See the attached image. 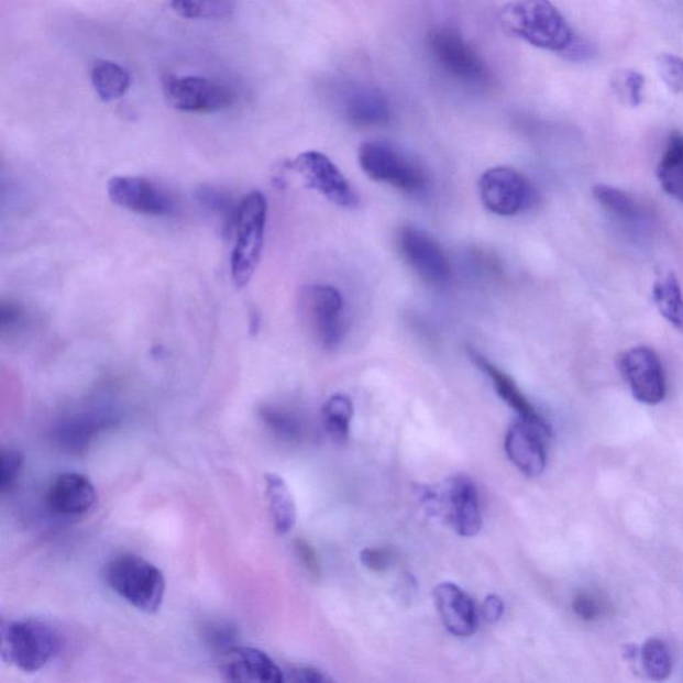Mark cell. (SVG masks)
<instances>
[{"label": "cell", "instance_id": "cell-27", "mask_svg": "<svg viewBox=\"0 0 683 683\" xmlns=\"http://www.w3.org/2000/svg\"><path fill=\"white\" fill-rule=\"evenodd\" d=\"M353 414V403L343 394H335L324 404L322 411L323 426L331 440L338 443L348 441Z\"/></svg>", "mask_w": 683, "mask_h": 683}, {"label": "cell", "instance_id": "cell-18", "mask_svg": "<svg viewBox=\"0 0 683 683\" xmlns=\"http://www.w3.org/2000/svg\"><path fill=\"white\" fill-rule=\"evenodd\" d=\"M97 491L91 481L78 473L60 474L49 485L46 504L59 517H79L97 504Z\"/></svg>", "mask_w": 683, "mask_h": 683}, {"label": "cell", "instance_id": "cell-41", "mask_svg": "<svg viewBox=\"0 0 683 683\" xmlns=\"http://www.w3.org/2000/svg\"><path fill=\"white\" fill-rule=\"evenodd\" d=\"M22 316L23 312L19 305L3 300L2 306H0V326H2L3 333L5 330L12 328V326L19 323Z\"/></svg>", "mask_w": 683, "mask_h": 683}, {"label": "cell", "instance_id": "cell-1", "mask_svg": "<svg viewBox=\"0 0 683 683\" xmlns=\"http://www.w3.org/2000/svg\"><path fill=\"white\" fill-rule=\"evenodd\" d=\"M506 31L537 48L573 56L581 43L551 0H514L500 14Z\"/></svg>", "mask_w": 683, "mask_h": 683}, {"label": "cell", "instance_id": "cell-13", "mask_svg": "<svg viewBox=\"0 0 683 683\" xmlns=\"http://www.w3.org/2000/svg\"><path fill=\"white\" fill-rule=\"evenodd\" d=\"M619 372L638 403L658 405L665 399V373L654 350L638 346L626 351L619 359Z\"/></svg>", "mask_w": 683, "mask_h": 683}, {"label": "cell", "instance_id": "cell-26", "mask_svg": "<svg viewBox=\"0 0 683 683\" xmlns=\"http://www.w3.org/2000/svg\"><path fill=\"white\" fill-rule=\"evenodd\" d=\"M235 0H170L175 14L199 21H222L233 16Z\"/></svg>", "mask_w": 683, "mask_h": 683}, {"label": "cell", "instance_id": "cell-21", "mask_svg": "<svg viewBox=\"0 0 683 683\" xmlns=\"http://www.w3.org/2000/svg\"><path fill=\"white\" fill-rule=\"evenodd\" d=\"M265 482L274 530L279 536H286L297 522L296 499L293 497L290 487L279 475L267 474Z\"/></svg>", "mask_w": 683, "mask_h": 683}, {"label": "cell", "instance_id": "cell-3", "mask_svg": "<svg viewBox=\"0 0 683 683\" xmlns=\"http://www.w3.org/2000/svg\"><path fill=\"white\" fill-rule=\"evenodd\" d=\"M267 223V200L261 191L250 192L238 207L235 246L231 254V279L238 288L249 285L260 265Z\"/></svg>", "mask_w": 683, "mask_h": 683}, {"label": "cell", "instance_id": "cell-19", "mask_svg": "<svg viewBox=\"0 0 683 683\" xmlns=\"http://www.w3.org/2000/svg\"><path fill=\"white\" fill-rule=\"evenodd\" d=\"M434 601L442 624L451 635L460 638H469L477 631V609L470 595L460 586L444 582L434 591Z\"/></svg>", "mask_w": 683, "mask_h": 683}, {"label": "cell", "instance_id": "cell-34", "mask_svg": "<svg viewBox=\"0 0 683 683\" xmlns=\"http://www.w3.org/2000/svg\"><path fill=\"white\" fill-rule=\"evenodd\" d=\"M658 73L670 91L683 93V59L673 54H662L657 59Z\"/></svg>", "mask_w": 683, "mask_h": 683}, {"label": "cell", "instance_id": "cell-11", "mask_svg": "<svg viewBox=\"0 0 683 683\" xmlns=\"http://www.w3.org/2000/svg\"><path fill=\"white\" fill-rule=\"evenodd\" d=\"M400 255L426 284L443 286L451 278V266L441 244L423 230L404 228L399 231Z\"/></svg>", "mask_w": 683, "mask_h": 683}, {"label": "cell", "instance_id": "cell-6", "mask_svg": "<svg viewBox=\"0 0 683 683\" xmlns=\"http://www.w3.org/2000/svg\"><path fill=\"white\" fill-rule=\"evenodd\" d=\"M428 47L434 64L451 79L473 89L491 85L492 74L484 59L455 30H436L429 36Z\"/></svg>", "mask_w": 683, "mask_h": 683}, {"label": "cell", "instance_id": "cell-5", "mask_svg": "<svg viewBox=\"0 0 683 683\" xmlns=\"http://www.w3.org/2000/svg\"><path fill=\"white\" fill-rule=\"evenodd\" d=\"M359 158L362 170L368 178L384 181L410 196H418L428 189V175L423 168L392 143H363Z\"/></svg>", "mask_w": 683, "mask_h": 683}, {"label": "cell", "instance_id": "cell-31", "mask_svg": "<svg viewBox=\"0 0 683 683\" xmlns=\"http://www.w3.org/2000/svg\"><path fill=\"white\" fill-rule=\"evenodd\" d=\"M197 199L206 210H209L212 214L221 218V221L224 222L225 228L235 224L238 207H240V203L235 205L233 199L225 196L224 192L214 189V187L202 186L199 187L197 191Z\"/></svg>", "mask_w": 683, "mask_h": 683}, {"label": "cell", "instance_id": "cell-2", "mask_svg": "<svg viewBox=\"0 0 683 683\" xmlns=\"http://www.w3.org/2000/svg\"><path fill=\"white\" fill-rule=\"evenodd\" d=\"M104 580L112 592L144 613L158 612L165 599V575L140 555L114 558L104 569Z\"/></svg>", "mask_w": 683, "mask_h": 683}, {"label": "cell", "instance_id": "cell-36", "mask_svg": "<svg viewBox=\"0 0 683 683\" xmlns=\"http://www.w3.org/2000/svg\"><path fill=\"white\" fill-rule=\"evenodd\" d=\"M394 555L390 549L386 548H367L361 551L362 565L372 572H385L392 566Z\"/></svg>", "mask_w": 683, "mask_h": 683}, {"label": "cell", "instance_id": "cell-28", "mask_svg": "<svg viewBox=\"0 0 683 683\" xmlns=\"http://www.w3.org/2000/svg\"><path fill=\"white\" fill-rule=\"evenodd\" d=\"M104 426L106 422L99 417L80 416L66 419L56 429V432H58V440L62 447L67 450L78 451L84 450L92 436L99 429H103Z\"/></svg>", "mask_w": 683, "mask_h": 683}, {"label": "cell", "instance_id": "cell-16", "mask_svg": "<svg viewBox=\"0 0 683 683\" xmlns=\"http://www.w3.org/2000/svg\"><path fill=\"white\" fill-rule=\"evenodd\" d=\"M219 670L228 682L282 683L284 672L265 651L233 647L221 653Z\"/></svg>", "mask_w": 683, "mask_h": 683}, {"label": "cell", "instance_id": "cell-9", "mask_svg": "<svg viewBox=\"0 0 683 683\" xmlns=\"http://www.w3.org/2000/svg\"><path fill=\"white\" fill-rule=\"evenodd\" d=\"M441 494H428L432 507L442 509L451 528L462 537L477 536L482 529L478 488L467 475H455L444 482Z\"/></svg>", "mask_w": 683, "mask_h": 683}, {"label": "cell", "instance_id": "cell-10", "mask_svg": "<svg viewBox=\"0 0 683 683\" xmlns=\"http://www.w3.org/2000/svg\"><path fill=\"white\" fill-rule=\"evenodd\" d=\"M290 167L302 177L310 189L321 194L331 203L343 207V209H353L359 205V196L328 155L306 152L299 154L290 163Z\"/></svg>", "mask_w": 683, "mask_h": 683}, {"label": "cell", "instance_id": "cell-37", "mask_svg": "<svg viewBox=\"0 0 683 683\" xmlns=\"http://www.w3.org/2000/svg\"><path fill=\"white\" fill-rule=\"evenodd\" d=\"M294 548H296L299 560L302 562L307 572H309L311 576H315V579H319L322 574V568L316 549L312 548L305 538H297V540L294 541Z\"/></svg>", "mask_w": 683, "mask_h": 683}, {"label": "cell", "instance_id": "cell-4", "mask_svg": "<svg viewBox=\"0 0 683 683\" xmlns=\"http://www.w3.org/2000/svg\"><path fill=\"white\" fill-rule=\"evenodd\" d=\"M59 648L58 632L42 620L22 619L3 626V661L23 672H40L58 653Z\"/></svg>", "mask_w": 683, "mask_h": 683}, {"label": "cell", "instance_id": "cell-12", "mask_svg": "<svg viewBox=\"0 0 683 683\" xmlns=\"http://www.w3.org/2000/svg\"><path fill=\"white\" fill-rule=\"evenodd\" d=\"M163 93L170 108L184 112H217L234 103L229 87L200 77H170L163 81Z\"/></svg>", "mask_w": 683, "mask_h": 683}, {"label": "cell", "instance_id": "cell-40", "mask_svg": "<svg viewBox=\"0 0 683 683\" xmlns=\"http://www.w3.org/2000/svg\"><path fill=\"white\" fill-rule=\"evenodd\" d=\"M481 612L487 623H498V620L503 618L505 612L503 599H500L498 595H488V597L485 598L484 604H482Z\"/></svg>", "mask_w": 683, "mask_h": 683}, {"label": "cell", "instance_id": "cell-38", "mask_svg": "<svg viewBox=\"0 0 683 683\" xmlns=\"http://www.w3.org/2000/svg\"><path fill=\"white\" fill-rule=\"evenodd\" d=\"M236 635L234 628H230L228 625L214 626L209 631V642L219 650V653L235 647Z\"/></svg>", "mask_w": 683, "mask_h": 683}, {"label": "cell", "instance_id": "cell-8", "mask_svg": "<svg viewBox=\"0 0 683 683\" xmlns=\"http://www.w3.org/2000/svg\"><path fill=\"white\" fill-rule=\"evenodd\" d=\"M482 203L500 217H514L535 203L536 191L522 174L510 167H495L480 180Z\"/></svg>", "mask_w": 683, "mask_h": 683}, {"label": "cell", "instance_id": "cell-29", "mask_svg": "<svg viewBox=\"0 0 683 683\" xmlns=\"http://www.w3.org/2000/svg\"><path fill=\"white\" fill-rule=\"evenodd\" d=\"M261 418L280 440L291 443L302 440L304 426L291 411L277 406H265L261 409Z\"/></svg>", "mask_w": 683, "mask_h": 683}, {"label": "cell", "instance_id": "cell-7", "mask_svg": "<svg viewBox=\"0 0 683 683\" xmlns=\"http://www.w3.org/2000/svg\"><path fill=\"white\" fill-rule=\"evenodd\" d=\"M299 309L307 328L324 350H335L343 341V298L337 288L323 285L304 287Z\"/></svg>", "mask_w": 683, "mask_h": 683}, {"label": "cell", "instance_id": "cell-35", "mask_svg": "<svg viewBox=\"0 0 683 683\" xmlns=\"http://www.w3.org/2000/svg\"><path fill=\"white\" fill-rule=\"evenodd\" d=\"M573 610L581 619L595 620L603 616L605 605L603 599L592 593H580L573 599Z\"/></svg>", "mask_w": 683, "mask_h": 683}, {"label": "cell", "instance_id": "cell-39", "mask_svg": "<svg viewBox=\"0 0 683 683\" xmlns=\"http://www.w3.org/2000/svg\"><path fill=\"white\" fill-rule=\"evenodd\" d=\"M288 681L299 683H324L330 682L328 675L316 668H294L288 672Z\"/></svg>", "mask_w": 683, "mask_h": 683}, {"label": "cell", "instance_id": "cell-25", "mask_svg": "<svg viewBox=\"0 0 683 683\" xmlns=\"http://www.w3.org/2000/svg\"><path fill=\"white\" fill-rule=\"evenodd\" d=\"M594 197L620 221L631 225L643 222L642 207L628 192L617 187L597 185L594 187Z\"/></svg>", "mask_w": 683, "mask_h": 683}, {"label": "cell", "instance_id": "cell-22", "mask_svg": "<svg viewBox=\"0 0 683 683\" xmlns=\"http://www.w3.org/2000/svg\"><path fill=\"white\" fill-rule=\"evenodd\" d=\"M657 178L663 191L683 203V135L670 136L665 154L657 168Z\"/></svg>", "mask_w": 683, "mask_h": 683}, {"label": "cell", "instance_id": "cell-15", "mask_svg": "<svg viewBox=\"0 0 683 683\" xmlns=\"http://www.w3.org/2000/svg\"><path fill=\"white\" fill-rule=\"evenodd\" d=\"M551 434L549 425L519 419L510 426L505 438V450L519 472L538 477L547 467V441Z\"/></svg>", "mask_w": 683, "mask_h": 683}, {"label": "cell", "instance_id": "cell-20", "mask_svg": "<svg viewBox=\"0 0 683 683\" xmlns=\"http://www.w3.org/2000/svg\"><path fill=\"white\" fill-rule=\"evenodd\" d=\"M469 354L472 356L475 365L492 379L495 392L499 394V397L503 398L511 409L516 410L519 417L531 422L544 421L509 375L504 373L499 367L493 365V363L486 360L484 355H481L477 350L470 349Z\"/></svg>", "mask_w": 683, "mask_h": 683}, {"label": "cell", "instance_id": "cell-32", "mask_svg": "<svg viewBox=\"0 0 683 683\" xmlns=\"http://www.w3.org/2000/svg\"><path fill=\"white\" fill-rule=\"evenodd\" d=\"M613 89L618 97L631 108H638L642 103L645 78L642 74L635 70H624L614 75L612 80Z\"/></svg>", "mask_w": 683, "mask_h": 683}, {"label": "cell", "instance_id": "cell-17", "mask_svg": "<svg viewBox=\"0 0 683 683\" xmlns=\"http://www.w3.org/2000/svg\"><path fill=\"white\" fill-rule=\"evenodd\" d=\"M341 91V114L353 126L381 128L390 122V103L378 89L354 85L344 86Z\"/></svg>", "mask_w": 683, "mask_h": 683}, {"label": "cell", "instance_id": "cell-14", "mask_svg": "<svg viewBox=\"0 0 683 683\" xmlns=\"http://www.w3.org/2000/svg\"><path fill=\"white\" fill-rule=\"evenodd\" d=\"M108 192L112 203L135 214L170 217L177 209L170 194L153 180L143 177L117 175L110 179Z\"/></svg>", "mask_w": 683, "mask_h": 683}, {"label": "cell", "instance_id": "cell-24", "mask_svg": "<svg viewBox=\"0 0 683 683\" xmlns=\"http://www.w3.org/2000/svg\"><path fill=\"white\" fill-rule=\"evenodd\" d=\"M653 299L660 315L683 333V293L673 273L663 274L656 280Z\"/></svg>", "mask_w": 683, "mask_h": 683}, {"label": "cell", "instance_id": "cell-33", "mask_svg": "<svg viewBox=\"0 0 683 683\" xmlns=\"http://www.w3.org/2000/svg\"><path fill=\"white\" fill-rule=\"evenodd\" d=\"M23 454L18 449H3L0 454V491L8 493L15 486L23 470Z\"/></svg>", "mask_w": 683, "mask_h": 683}, {"label": "cell", "instance_id": "cell-30", "mask_svg": "<svg viewBox=\"0 0 683 683\" xmlns=\"http://www.w3.org/2000/svg\"><path fill=\"white\" fill-rule=\"evenodd\" d=\"M645 672L654 681L667 680L673 669L672 653L661 639L651 638L641 650Z\"/></svg>", "mask_w": 683, "mask_h": 683}, {"label": "cell", "instance_id": "cell-23", "mask_svg": "<svg viewBox=\"0 0 683 683\" xmlns=\"http://www.w3.org/2000/svg\"><path fill=\"white\" fill-rule=\"evenodd\" d=\"M91 84L103 102H112L129 91L131 75L115 62L97 60L91 68Z\"/></svg>", "mask_w": 683, "mask_h": 683}]
</instances>
